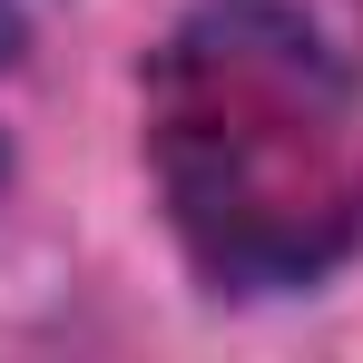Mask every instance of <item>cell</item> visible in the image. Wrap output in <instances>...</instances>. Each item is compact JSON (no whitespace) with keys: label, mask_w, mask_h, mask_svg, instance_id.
Segmentation results:
<instances>
[{"label":"cell","mask_w":363,"mask_h":363,"mask_svg":"<svg viewBox=\"0 0 363 363\" xmlns=\"http://www.w3.org/2000/svg\"><path fill=\"white\" fill-rule=\"evenodd\" d=\"M147 157L177 236L236 295L314 285L363 236L354 89L285 0H206L157 50Z\"/></svg>","instance_id":"obj_1"},{"label":"cell","mask_w":363,"mask_h":363,"mask_svg":"<svg viewBox=\"0 0 363 363\" xmlns=\"http://www.w3.org/2000/svg\"><path fill=\"white\" fill-rule=\"evenodd\" d=\"M0 167H10V147H0Z\"/></svg>","instance_id":"obj_3"},{"label":"cell","mask_w":363,"mask_h":363,"mask_svg":"<svg viewBox=\"0 0 363 363\" xmlns=\"http://www.w3.org/2000/svg\"><path fill=\"white\" fill-rule=\"evenodd\" d=\"M20 60V10H10V0H0V69Z\"/></svg>","instance_id":"obj_2"}]
</instances>
